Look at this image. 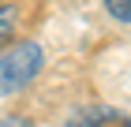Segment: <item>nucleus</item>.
I'll return each mask as SVG.
<instances>
[{
	"label": "nucleus",
	"instance_id": "f03ea898",
	"mask_svg": "<svg viewBox=\"0 0 131 127\" xmlns=\"http://www.w3.org/2000/svg\"><path fill=\"white\" fill-rule=\"evenodd\" d=\"M68 127H131V116L116 112V108H82L68 120Z\"/></svg>",
	"mask_w": 131,
	"mask_h": 127
},
{
	"label": "nucleus",
	"instance_id": "7ed1b4c3",
	"mask_svg": "<svg viewBox=\"0 0 131 127\" xmlns=\"http://www.w3.org/2000/svg\"><path fill=\"white\" fill-rule=\"evenodd\" d=\"M11 30H15V8L11 4H0V45H8Z\"/></svg>",
	"mask_w": 131,
	"mask_h": 127
},
{
	"label": "nucleus",
	"instance_id": "39448f33",
	"mask_svg": "<svg viewBox=\"0 0 131 127\" xmlns=\"http://www.w3.org/2000/svg\"><path fill=\"white\" fill-rule=\"evenodd\" d=\"M0 127H30V123H26L23 116H4V120H0Z\"/></svg>",
	"mask_w": 131,
	"mask_h": 127
},
{
	"label": "nucleus",
	"instance_id": "20e7f679",
	"mask_svg": "<svg viewBox=\"0 0 131 127\" xmlns=\"http://www.w3.org/2000/svg\"><path fill=\"white\" fill-rule=\"evenodd\" d=\"M105 11L116 22H131V0H105Z\"/></svg>",
	"mask_w": 131,
	"mask_h": 127
},
{
	"label": "nucleus",
	"instance_id": "f257e3e1",
	"mask_svg": "<svg viewBox=\"0 0 131 127\" xmlns=\"http://www.w3.org/2000/svg\"><path fill=\"white\" fill-rule=\"evenodd\" d=\"M41 64H45V52H41L38 41H23L15 49H8L0 56V97L19 94L23 86H30L34 78H38Z\"/></svg>",
	"mask_w": 131,
	"mask_h": 127
}]
</instances>
